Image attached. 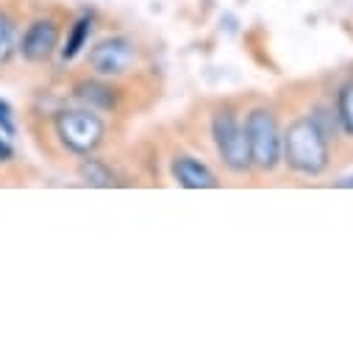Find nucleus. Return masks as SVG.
<instances>
[{"label":"nucleus","instance_id":"f257e3e1","mask_svg":"<svg viewBox=\"0 0 353 353\" xmlns=\"http://www.w3.org/2000/svg\"><path fill=\"white\" fill-rule=\"evenodd\" d=\"M284 161L301 175H320L328 167V137L312 117H301L284 131Z\"/></svg>","mask_w":353,"mask_h":353},{"label":"nucleus","instance_id":"f03ea898","mask_svg":"<svg viewBox=\"0 0 353 353\" xmlns=\"http://www.w3.org/2000/svg\"><path fill=\"white\" fill-rule=\"evenodd\" d=\"M245 134L250 145V159L259 170H276L284 159V134L270 109H253L245 120Z\"/></svg>","mask_w":353,"mask_h":353},{"label":"nucleus","instance_id":"7ed1b4c3","mask_svg":"<svg viewBox=\"0 0 353 353\" xmlns=\"http://www.w3.org/2000/svg\"><path fill=\"white\" fill-rule=\"evenodd\" d=\"M56 134L70 153L90 156L101 148L106 125L92 109H67L56 117Z\"/></svg>","mask_w":353,"mask_h":353},{"label":"nucleus","instance_id":"20e7f679","mask_svg":"<svg viewBox=\"0 0 353 353\" xmlns=\"http://www.w3.org/2000/svg\"><path fill=\"white\" fill-rule=\"evenodd\" d=\"M212 137H214V148L223 159V164L234 172H245L253 167L250 159V145H248V134L245 125H239V120L231 112H220L212 120Z\"/></svg>","mask_w":353,"mask_h":353},{"label":"nucleus","instance_id":"39448f33","mask_svg":"<svg viewBox=\"0 0 353 353\" xmlns=\"http://www.w3.org/2000/svg\"><path fill=\"white\" fill-rule=\"evenodd\" d=\"M137 64V45L128 37H109L101 39L90 50V67L101 78H120L128 75Z\"/></svg>","mask_w":353,"mask_h":353},{"label":"nucleus","instance_id":"423d86ee","mask_svg":"<svg viewBox=\"0 0 353 353\" xmlns=\"http://www.w3.org/2000/svg\"><path fill=\"white\" fill-rule=\"evenodd\" d=\"M20 53L26 61L31 64H42L48 61L56 48H59V23L53 17H37L31 20V26L26 28L23 39H20Z\"/></svg>","mask_w":353,"mask_h":353},{"label":"nucleus","instance_id":"0eeeda50","mask_svg":"<svg viewBox=\"0 0 353 353\" xmlns=\"http://www.w3.org/2000/svg\"><path fill=\"white\" fill-rule=\"evenodd\" d=\"M172 175H175V181H179L181 187H187V190H214V187H220L217 175L192 156L175 159L172 161Z\"/></svg>","mask_w":353,"mask_h":353},{"label":"nucleus","instance_id":"6e6552de","mask_svg":"<svg viewBox=\"0 0 353 353\" xmlns=\"http://www.w3.org/2000/svg\"><path fill=\"white\" fill-rule=\"evenodd\" d=\"M75 98H78L81 103H86L92 112H95V109H112V106H114L112 90H109L106 83H101V81H81V83L75 86Z\"/></svg>","mask_w":353,"mask_h":353},{"label":"nucleus","instance_id":"1a4fd4ad","mask_svg":"<svg viewBox=\"0 0 353 353\" xmlns=\"http://www.w3.org/2000/svg\"><path fill=\"white\" fill-rule=\"evenodd\" d=\"M78 179L86 184V187H98V190H106L114 184V172L106 161L101 159H83L81 167H78Z\"/></svg>","mask_w":353,"mask_h":353},{"label":"nucleus","instance_id":"9d476101","mask_svg":"<svg viewBox=\"0 0 353 353\" xmlns=\"http://www.w3.org/2000/svg\"><path fill=\"white\" fill-rule=\"evenodd\" d=\"M90 34H92V17L83 14V17H78L75 26L70 28L67 42H64V48H61V59H64V61H72V59L83 50V45L90 42Z\"/></svg>","mask_w":353,"mask_h":353},{"label":"nucleus","instance_id":"9b49d317","mask_svg":"<svg viewBox=\"0 0 353 353\" xmlns=\"http://www.w3.org/2000/svg\"><path fill=\"white\" fill-rule=\"evenodd\" d=\"M336 120L347 137H353V83H345L336 101Z\"/></svg>","mask_w":353,"mask_h":353},{"label":"nucleus","instance_id":"f8f14e48","mask_svg":"<svg viewBox=\"0 0 353 353\" xmlns=\"http://www.w3.org/2000/svg\"><path fill=\"white\" fill-rule=\"evenodd\" d=\"M14 20L9 14L0 12V64H9V59L14 56Z\"/></svg>","mask_w":353,"mask_h":353},{"label":"nucleus","instance_id":"ddd939ff","mask_svg":"<svg viewBox=\"0 0 353 353\" xmlns=\"http://www.w3.org/2000/svg\"><path fill=\"white\" fill-rule=\"evenodd\" d=\"M0 131L6 137H14L17 134V123H14V112L6 101H0Z\"/></svg>","mask_w":353,"mask_h":353},{"label":"nucleus","instance_id":"4468645a","mask_svg":"<svg viewBox=\"0 0 353 353\" xmlns=\"http://www.w3.org/2000/svg\"><path fill=\"white\" fill-rule=\"evenodd\" d=\"M12 159H14L12 145H9L6 139H0V164H6V161H12Z\"/></svg>","mask_w":353,"mask_h":353},{"label":"nucleus","instance_id":"2eb2a0df","mask_svg":"<svg viewBox=\"0 0 353 353\" xmlns=\"http://www.w3.org/2000/svg\"><path fill=\"white\" fill-rule=\"evenodd\" d=\"M339 187H353V179H342V181H339Z\"/></svg>","mask_w":353,"mask_h":353}]
</instances>
